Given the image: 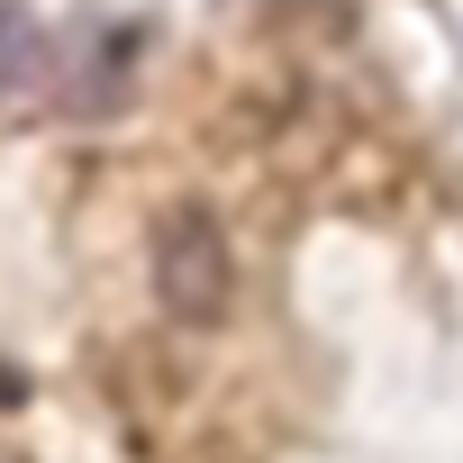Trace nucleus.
Segmentation results:
<instances>
[{"label": "nucleus", "mask_w": 463, "mask_h": 463, "mask_svg": "<svg viewBox=\"0 0 463 463\" xmlns=\"http://www.w3.org/2000/svg\"><path fill=\"white\" fill-rule=\"evenodd\" d=\"M19 400H28V382L10 373V354H0V409H19Z\"/></svg>", "instance_id": "2"}, {"label": "nucleus", "mask_w": 463, "mask_h": 463, "mask_svg": "<svg viewBox=\"0 0 463 463\" xmlns=\"http://www.w3.org/2000/svg\"><path fill=\"white\" fill-rule=\"evenodd\" d=\"M155 300L173 327H218L227 300H237V255H227L218 218L200 200L164 209V227H155Z\"/></svg>", "instance_id": "1"}]
</instances>
